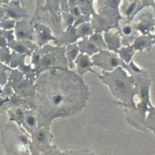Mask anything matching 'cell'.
<instances>
[{
	"mask_svg": "<svg viewBox=\"0 0 155 155\" xmlns=\"http://www.w3.org/2000/svg\"><path fill=\"white\" fill-rule=\"evenodd\" d=\"M1 92H2V88H1V86H0V94H1Z\"/></svg>",
	"mask_w": 155,
	"mask_h": 155,
	"instance_id": "cell-22",
	"label": "cell"
},
{
	"mask_svg": "<svg viewBox=\"0 0 155 155\" xmlns=\"http://www.w3.org/2000/svg\"><path fill=\"white\" fill-rule=\"evenodd\" d=\"M135 79V84L138 88V97L139 102L136 103V109L124 108L127 114V121L137 129L138 131L147 133L148 130L145 126V117L148 112V109L153 105L150 100V86L151 82L149 79L147 71L142 70L139 73L132 74Z\"/></svg>",
	"mask_w": 155,
	"mask_h": 155,
	"instance_id": "cell-3",
	"label": "cell"
},
{
	"mask_svg": "<svg viewBox=\"0 0 155 155\" xmlns=\"http://www.w3.org/2000/svg\"><path fill=\"white\" fill-rule=\"evenodd\" d=\"M5 155H12V154H9V153H5Z\"/></svg>",
	"mask_w": 155,
	"mask_h": 155,
	"instance_id": "cell-23",
	"label": "cell"
},
{
	"mask_svg": "<svg viewBox=\"0 0 155 155\" xmlns=\"http://www.w3.org/2000/svg\"><path fill=\"white\" fill-rule=\"evenodd\" d=\"M77 33L80 38H87L88 36L93 34V29L89 23H83L77 28Z\"/></svg>",
	"mask_w": 155,
	"mask_h": 155,
	"instance_id": "cell-18",
	"label": "cell"
},
{
	"mask_svg": "<svg viewBox=\"0 0 155 155\" xmlns=\"http://www.w3.org/2000/svg\"><path fill=\"white\" fill-rule=\"evenodd\" d=\"M141 3H142V0H123L120 8L123 18L132 21L137 13L141 10Z\"/></svg>",
	"mask_w": 155,
	"mask_h": 155,
	"instance_id": "cell-9",
	"label": "cell"
},
{
	"mask_svg": "<svg viewBox=\"0 0 155 155\" xmlns=\"http://www.w3.org/2000/svg\"><path fill=\"white\" fill-rule=\"evenodd\" d=\"M134 26L141 35L152 34L155 31V18L150 12H143L139 15V21Z\"/></svg>",
	"mask_w": 155,
	"mask_h": 155,
	"instance_id": "cell-8",
	"label": "cell"
},
{
	"mask_svg": "<svg viewBox=\"0 0 155 155\" xmlns=\"http://www.w3.org/2000/svg\"><path fill=\"white\" fill-rule=\"evenodd\" d=\"M153 34H148V35H139L137 38L134 40V42L132 44V47L134 48L135 51L142 52L144 50L150 51L153 46Z\"/></svg>",
	"mask_w": 155,
	"mask_h": 155,
	"instance_id": "cell-12",
	"label": "cell"
},
{
	"mask_svg": "<svg viewBox=\"0 0 155 155\" xmlns=\"http://www.w3.org/2000/svg\"><path fill=\"white\" fill-rule=\"evenodd\" d=\"M152 42H153V45L155 44V34L153 35V40H152Z\"/></svg>",
	"mask_w": 155,
	"mask_h": 155,
	"instance_id": "cell-21",
	"label": "cell"
},
{
	"mask_svg": "<svg viewBox=\"0 0 155 155\" xmlns=\"http://www.w3.org/2000/svg\"><path fill=\"white\" fill-rule=\"evenodd\" d=\"M89 91L82 77L73 71H53L38 80L35 87L34 109L39 127L50 129L56 117H68L84 108Z\"/></svg>",
	"mask_w": 155,
	"mask_h": 155,
	"instance_id": "cell-1",
	"label": "cell"
},
{
	"mask_svg": "<svg viewBox=\"0 0 155 155\" xmlns=\"http://www.w3.org/2000/svg\"><path fill=\"white\" fill-rule=\"evenodd\" d=\"M104 41L106 43L107 50L117 52L118 49L121 47V37L120 32H105L104 33Z\"/></svg>",
	"mask_w": 155,
	"mask_h": 155,
	"instance_id": "cell-13",
	"label": "cell"
},
{
	"mask_svg": "<svg viewBox=\"0 0 155 155\" xmlns=\"http://www.w3.org/2000/svg\"><path fill=\"white\" fill-rule=\"evenodd\" d=\"M146 6H152L155 12V0H142V3H141V9H143Z\"/></svg>",
	"mask_w": 155,
	"mask_h": 155,
	"instance_id": "cell-20",
	"label": "cell"
},
{
	"mask_svg": "<svg viewBox=\"0 0 155 155\" xmlns=\"http://www.w3.org/2000/svg\"><path fill=\"white\" fill-rule=\"evenodd\" d=\"M30 140L31 135L13 121H9V124L1 130V144L5 153L12 155H31Z\"/></svg>",
	"mask_w": 155,
	"mask_h": 155,
	"instance_id": "cell-4",
	"label": "cell"
},
{
	"mask_svg": "<svg viewBox=\"0 0 155 155\" xmlns=\"http://www.w3.org/2000/svg\"><path fill=\"white\" fill-rule=\"evenodd\" d=\"M98 78L109 88L112 96L124 108L136 109L135 97L138 95V88L135 79L123 68H116L111 71H103Z\"/></svg>",
	"mask_w": 155,
	"mask_h": 155,
	"instance_id": "cell-2",
	"label": "cell"
},
{
	"mask_svg": "<svg viewBox=\"0 0 155 155\" xmlns=\"http://www.w3.org/2000/svg\"><path fill=\"white\" fill-rule=\"evenodd\" d=\"M135 52L136 51L134 50V48L132 47V45H130V46L120 47L116 53L118 54V56L120 57L121 60H124L127 64H129V62L131 61V60H133L132 57H133V55L135 54Z\"/></svg>",
	"mask_w": 155,
	"mask_h": 155,
	"instance_id": "cell-16",
	"label": "cell"
},
{
	"mask_svg": "<svg viewBox=\"0 0 155 155\" xmlns=\"http://www.w3.org/2000/svg\"><path fill=\"white\" fill-rule=\"evenodd\" d=\"M21 128H23L29 135H32L39 128L38 116L34 109H25V114Z\"/></svg>",
	"mask_w": 155,
	"mask_h": 155,
	"instance_id": "cell-10",
	"label": "cell"
},
{
	"mask_svg": "<svg viewBox=\"0 0 155 155\" xmlns=\"http://www.w3.org/2000/svg\"><path fill=\"white\" fill-rule=\"evenodd\" d=\"M52 135L50 129L39 127L31 135L30 152L31 155H65L51 144Z\"/></svg>",
	"mask_w": 155,
	"mask_h": 155,
	"instance_id": "cell-5",
	"label": "cell"
},
{
	"mask_svg": "<svg viewBox=\"0 0 155 155\" xmlns=\"http://www.w3.org/2000/svg\"><path fill=\"white\" fill-rule=\"evenodd\" d=\"M65 155H96L89 150H76V151H65Z\"/></svg>",
	"mask_w": 155,
	"mask_h": 155,
	"instance_id": "cell-19",
	"label": "cell"
},
{
	"mask_svg": "<svg viewBox=\"0 0 155 155\" xmlns=\"http://www.w3.org/2000/svg\"><path fill=\"white\" fill-rule=\"evenodd\" d=\"M78 46H79V49L82 53L87 54V55H89V56L98 53V52L101 50V49L97 46V44L94 42V41L91 40L90 38H83L81 41H79Z\"/></svg>",
	"mask_w": 155,
	"mask_h": 155,
	"instance_id": "cell-14",
	"label": "cell"
},
{
	"mask_svg": "<svg viewBox=\"0 0 155 155\" xmlns=\"http://www.w3.org/2000/svg\"><path fill=\"white\" fill-rule=\"evenodd\" d=\"M148 114L145 117V126L148 132L150 131L155 134V106H152L148 109Z\"/></svg>",
	"mask_w": 155,
	"mask_h": 155,
	"instance_id": "cell-17",
	"label": "cell"
},
{
	"mask_svg": "<svg viewBox=\"0 0 155 155\" xmlns=\"http://www.w3.org/2000/svg\"><path fill=\"white\" fill-rule=\"evenodd\" d=\"M93 64L101 68L103 71H111L115 70L116 68H123L124 71H127L129 74H132L130 65L127 64L124 60L120 59L118 54L116 52L109 50H100L98 53L94 54L92 57Z\"/></svg>",
	"mask_w": 155,
	"mask_h": 155,
	"instance_id": "cell-6",
	"label": "cell"
},
{
	"mask_svg": "<svg viewBox=\"0 0 155 155\" xmlns=\"http://www.w3.org/2000/svg\"><path fill=\"white\" fill-rule=\"evenodd\" d=\"M123 19V23L120 25V34L121 37V46L132 45L136 38L139 36V32L136 30L134 24L126 18Z\"/></svg>",
	"mask_w": 155,
	"mask_h": 155,
	"instance_id": "cell-7",
	"label": "cell"
},
{
	"mask_svg": "<svg viewBox=\"0 0 155 155\" xmlns=\"http://www.w3.org/2000/svg\"><path fill=\"white\" fill-rule=\"evenodd\" d=\"M79 51H80V49H79L78 44H70V45L66 47V50H65L66 60H68L70 68H73L74 59H76L77 56L79 55Z\"/></svg>",
	"mask_w": 155,
	"mask_h": 155,
	"instance_id": "cell-15",
	"label": "cell"
},
{
	"mask_svg": "<svg viewBox=\"0 0 155 155\" xmlns=\"http://www.w3.org/2000/svg\"><path fill=\"white\" fill-rule=\"evenodd\" d=\"M74 63H76V65H77V74H79V76L82 77L83 74H85L86 73H88V71H92L93 74H96V71H93V68H92V66L94 64L89 55L80 53L77 56L76 59H74Z\"/></svg>",
	"mask_w": 155,
	"mask_h": 155,
	"instance_id": "cell-11",
	"label": "cell"
}]
</instances>
